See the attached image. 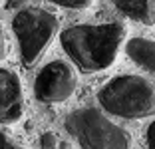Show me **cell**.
<instances>
[{"mask_svg":"<svg viewBox=\"0 0 155 149\" xmlns=\"http://www.w3.org/2000/svg\"><path fill=\"white\" fill-rule=\"evenodd\" d=\"M147 145H149V149H155V121L147 129Z\"/></svg>","mask_w":155,"mask_h":149,"instance_id":"cell-12","label":"cell"},{"mask_svg":"<svg viewBox=\"0 0 155 149\" xmlns=\"http://www.w3.org/2000/svg\"><path fill=\"white\" fill-rule=\"evenodd\" d=\"M66 129L82 149H131V135L94 105L74 109Z\"/></svg>","mask_w":155,"mask_h":149,"instance_id":"cell-3","label":"cell"},{"mask_svg":"<svg viewBox=\"0 0 155 149\" xmlns=\"http://www.w3.org/2000/svg\"><path fill=\"white\" fill-rule=\"evenodd\" d=\"M125 40V28L111 24H80L60 34V42L76 68L86 74L110 68Z\"/></svg>","mask_w":155,"mask_h":149,"instance_id":"cell-1","label":"cell"},{"mask_svg":"<svg viewBox=\"0 0 155 149\" xmlns=\"http://www.w3.org/2000/svg\"><path fill=\"white\" fill-rule=\"evenodd\" d=\"M78 88V76L76 70L68 62L54 60L46 64L38 72L34 81V94L44 104H60L74 95Z\"/></svg>","mask_w":155,"mask_h":149,"instance_id":"cell-5","label":"cell"},{"mask_svg":"<svg viewBox=\"0 0 155 149\" xmlns=\"http://www.w3.org/2000/svg\"><path fill=\"white\" fill-rule=\"evenodd\" d=\"M115 8L127 16L145 26L155 24V0H129V2H115Z\"/></svg>","mask_w":155,"mask_h":149,"instance_id":"cell-8","label":"cell"},{"mask_svg":"<svg viewBox=\"0 0 155 149\" xmlns=\"http://www.w3.org/2000/svg\"><path fill=\"white\" fill-rule=\"evenodd\" d=\"M58 26L60 22L54 14L38 6H28L14 14L12 30L18 38L20 56L26 68H32L42 58L46 48L54 40Z\"/></svg>","mask_w":155,"mask_h":149,"instance_id":"cell-4","label":"cell"},{"mask_svg":"<svg viewBox=\"0 0 155 149\" xmlns=\"http://www.w3.org/2000/svg\"><path fill=\"white\" fill-rule=\"evenodd\" d=\"M56 4L62 6V8H70V10H86L91 6V2L84 0V2H56Z\"/></svg>","mask_w":155,"mask_h":149,"instance_id":"cell-11","label":"cell"},{"mask_svg":"<svg viewBox=\"0 0 155 149\" xmlns=\"http://www.w3.org/2000/svg\"><path fill=\"white\" fill-rule=\"evenodd\" d=\"M0 149H26V147L16 143L10 135H6L4 131H0Z\"/></svg>","mask_w":155,"mask_h":149,"instance_id":"cell-9","label":"cell"},{"mask_svg":"<svg viewBox=\"0 0 155 149\" xmlns=\"http://www.w3.org/2000/svg\"><path fill=\"white\" fill-rule=\"evenodd\" d=\"M8 54V48H6V40H4V32L0 28V60H4Z\"/></svg>","mask_w":155,"mask_h":149,"instance_id":"cell-13","label":"cell"},{"mask_svg":"<svg viewBox=\"0 0 155 149\" xmlns=\"http://www.w3.org/2000/svg\"><path fill=\"white\" fill-rule=\"evenodd\" d=\"M104 111L123 119H143L155 115V81L143 76H117L97 91Z\"/></svg>","mask_w":155,"mask_h":149,"instance_id":"cell-2","label":"cell"},{"mask_svg":"<svg viewBox=\"0 0 155 149\" xmlns=\"http://www.w3.org/2000/svg\"><path fill=\"white\" fill-rule=\"evenodd\" d=\"M40 145H42V149H58V141H56V135L54 133H42V137H40Z\"/></svg>","mask_w":155,"mask_h":149,"instance_id":"cell-10","label":"cell"},{"mask_svg":"<svg viewBox=\"0 0 155 149\" xmlns=\"http://www.w3.org/2000/svg\"><path fill=\"white\" fill-rule=\"evenodd\" d=\"M24 113V94L20 78L0 68V123H14Z\"/></svg>","mask_w":155,"mask_h":149,"instance_id":"cell-6","label":"cell"},{"mask_svg":"<svg viewBox=\"0 0 155 149\" xmlns=\"http://www.w3.org/2000/svg\"><path fill=\"white\" fill-rule=\"evenodd\" d=\"M125 52L135 66L155 74V42L147 38H131L125 44Z\"/></svg>","mask_w":155,"mask_h":149,"instance_id":"cell-7","label":"cell"}]
</instances>
